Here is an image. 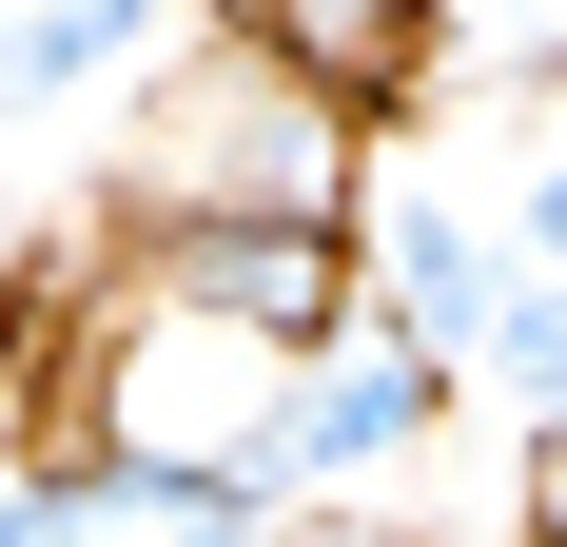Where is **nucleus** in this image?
I'll list each match as a JSON object with an SVG mask.
<instances>
[{
    "mask_svg": "<svg viewBox=\"0 0 567 547\" xmlns=\"http://www.w3.org/2000/svg\"><path fill=\"white\" fill-rule=\"evenodd\" d=\"M431 411H451V372H431V352H411V332H372L352 313L333 352H293V391H275V431H255V508H333L352 469H411V450H431Z\"/></svg>",
    "mask_w": 567,
    "mask_h": 547,
    "instance_id": "nucleus-1",
    "label": "nucleus"
},
{
    "mask_svg": "<svg viewBox=\"0 0 567 547\" xmlns=\"http://www.w3.org/2000/svg\"><path fill=\"white\" fill-rule=\"evenodd\" d=\"M0 547H275V508L235 469H117V450H20L0 469Z\"/></svg>",
    "mask_w": 567,
    "mask_h": 547,
    "instance_id": "nucleus-2",
    "label": "nucleus"
},
{
    "mask_svg": "<svg viewBox=\"0 0 567 547\" xmlns=\"http://www.w3.org/2000/svg\"><path fill=\"white\" fill-rule=\"evenodd\" d=\"M352 274H372V332H411L431 372H470L489 313H509V255H489L431 176H372V196H352Z\"/></svg>",
    "mask_w": 567,
    "mask_h": 547,
    "instance_id": "nucleus-3",
    "label": "nucleus"
},
{
    "mask_svg": "<svg viewBox=\"0 0 567 547\" xmlns=\"http://www.w3.org/2000/svg\"><path fill=\"white\" fill-rule=\"evenodd\" d=\"M157 40H176V0H0V117H59L79 79H117Z\"/></svg>",
    "mask_w": 567,
    "mask_h": 547,
    "instance_id": "nucleus-4",
    "label": "nucleus"
},
{
    "mask_svg": "<svg viewBox=\"0 0 567 547\" xmlns=\"http://www.w3.org/2000/svg\"><path fill=\"white\" fill-rule=\"evenodd\" d=\"M411 20H431V0H255V59H293L313 99H352V79L411 59Z\"/></svg>",
    "mask_w": 567,
    "mask_h": 547,
    "instance_id": "nucleus-5",
    "label": "nucleus"
},
{
    "mask_svg": "<svg viewBox=\"0 0 567 547\" xmlns=\"http://www.w3.org/2000/svg\"><path fill=\"white\" fill-rule=\"evenodd\" d=\"M470 372L509 391L528 431H567V274H548V293H509V313H489V352H470Z\"/></svg>",
    "mask_w": 567,
    "mask_h": 547,
    "instance_id": "nucleus-6",
    "label": "nucleus"
},
{
    "mask_svg": "<svg viewBox=\"0 0 567 547\" xmlns=\"http://www.w3.org/2000/svg\"><path fill=\"white\" fill-rule=\"evenodd\" d=\"M509 255H548V274H567V137L509 176Z\"/></svg>",
    "mask_w": 567,
    "mask_h": 547,
    "instance_id": "nucleus-7",
    "label": "nucleus"
},
{
    "mask_svg": "<svg viewBox=\"0 0 567 547\" xmlns=\"http://www.w3.org/2000/svg\"><path fill=\"white\" fill-rule=\"evenodd\" d=\"M528 547H567V431H528Z\"/></svg>",
    "mask_w": 567,
    "mask_h": 547,
    "instance_id": "nucleus-8",
    "label": "nucleus"
},
{
    "mask_svg": "<svg viewBox=\"0 0 567 547\" xmlns=\"http://www.w3.org/2000/svg\"><path fill=\"white\" fill-rule=\"evenodd\" d=\"M275 547H411V528H372V508H293Z\"/></svg>",
    "mask_w": 567,
    "mask_h": 547,
    "instance_id": "nucleus-9",
    "label": "nucleus"
},
{
    "mask_svg": "<svg viewBox=\"0 0 567 547\" xmlns=\"http://www.w3.org/2000/svg\"><path fill=\"white\" fill-rule=\"evenodd\" d=\"M0 352H20V255H0Z\"/></svg>",
    "mask_w": 567,
    "mask_h": 547,
    "instance_id": "nucleus-10",
    "label": "nucleus"
}]
</instances>
